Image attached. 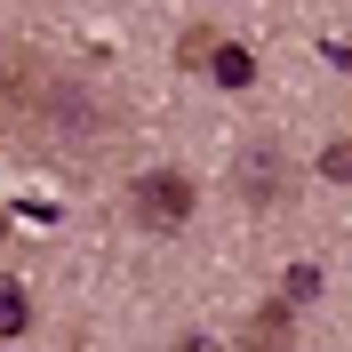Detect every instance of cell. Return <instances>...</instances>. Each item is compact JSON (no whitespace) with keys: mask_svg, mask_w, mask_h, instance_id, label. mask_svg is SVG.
I'll return each instance as SVG.
<instances>
[{"mask_svg":"<svg viewBox=\"0 0 352 352\" xmlns=\"http://www.w3.org/2000/svg\"><path fill=\"white\" fill-rule=\"evenodd\" d=\"M208 80L217 88H248L256 80V56H248V48H208Z\"/></svg>","mask_w":352,"mask_h":352,"instance_id":"cell-3","label":"cell"},{"mask_svg":"<svg viewBox=\"0 0 352 352\" xmlns=\"http://www.w3.org/2000/svg\"><path fill=\"white\" fill-rule=\"evenodd\" d=\"M248 336H256V344H280V336H288V312H280V305L256 312V329H248Z\"/></svg>","mask_w":352,"mask_h":352,"instance_id":"cell-5","label":"cell"},{"mask_svg":"<svg viewBox=\"0 0 352 352\" xmlns=\"http://www.w3.org/2000/svg\"><path fill=\"white\" fill-rule=\"evenodd\" d=\"M129 217L144 224V232H184V224H192V176H176V168L136 176L129 184Z\"/></svg>","mask_w":352,"mask_h":352,"instance_id":"cell-1","label":"cell"},{"mask_svg":"<svg viewBox=\"0 0 352 352\" xmlns=\"http://www.w3.org/2000/svg\"><path fill=\"white\" fill-rule=\"evenodd\" d=\"M32 329V296H24L16 280H0V344H8V336H24Z\"/></svg>","mask_w":352,"mask_h":352,"instance_id":"cell-4","label":"cell"},{"mask_svg":"<svg viewBox=\"0 0 352 352\" xmlns=\"http://www.w3.org/2000/svg\"><path fill=\"white\" fill-rule=\"evenodd\" d=\"M320 168H329V176H352V144H329V153H320Z\"/></svg>","mask_w":352,"mask_h":352,"instance_id":"cell-6","label":"cell"},{"mask_svg":"<svg viewBox=\"0 0 352 352\" xmlns=\"http://www.w3.org/2000/svg\"><path fill=\"white\" fill-rule=\"evenodd\" d=\"M241 192L256 200V208H272V200L288 192V160L272 153V144H248V153H241Z\"/></svg>","mask_w":352,"mask_h":352,"instance_id":"cell-2","label":"cell"}]
</instances>
